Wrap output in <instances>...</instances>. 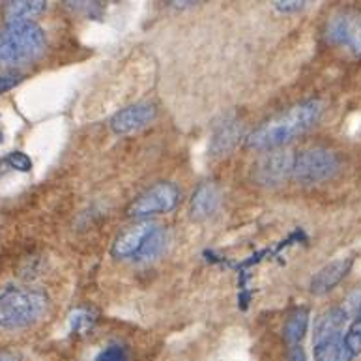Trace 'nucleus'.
<instances>
[{
    "mask_svg": "<svg viewBox=\"0 0 361 361\" xmlns=\"http://www.w3.org/2000/svg\"><path fill=\"white\" fill-rule=\"evenodd\" d=\"M322 103L317 99H307L286 109L274 118L266 120L259 128H255L245 137V146L251 150H275L285 146L286 142L307 133L320 116H322Z\"/></svg>",
    "mask_w": 361,
    "mask_h": 361,
    "instance_id": "1",
    "label": "nucleus"
},
{
    "mask_svg": "<svg viewBox=\"0 0 361 361\" xmlns=\"http://www.w3.org/2000/svg\"><path fill=\"white\" fill-rule=\"evenodd\" d=\"M44 28L34 21L6 23L0 27V68H19L30 64L45 51Z\"/></svg>",
    "mask_w": 361,
    "mask_h": 361,
    "instance_id": "2",
    "label": "nucleus"
},
{
    "mask_svg": "<svg viewBox=\"0 0 361 361\" xmlns=\"http://www.w3.org/2000/svg\"><path fill=\"white\" fill-rule=\"evenodd\" d=\"M47 311V296L36 288L8 286L0 292V329L16 331L32 326Z\"/></svg>",
    "mask_w": 361,
    "mask_h": 361,
    "instance_id": "3",
    "label": "nucleus"
},
{
    "mask_svg": "<svg viewBox=\"0 0 361 361\" xmlns=\"http://www.w3.org/2000/svg\"><path fill=\"white\" fill-rule=\"evenodd\" d=\"M350 317L345 307L324 311L314 322L313 352L317 361H352L345 348V334Z\"/></svg>",
    "mask_w": 361,
    "mask_h": 361,
    "instance_id": "4",
    "label": "nucleus"
},
{
    "mask_svg": "<svg viewBox=\"0 0 361 361\" xmlns=\"http://www.w3.org/2000/svg\"><path fill=\"white\" fill-rule=\"evenodd\" d=\"M339 157L326 148H311L294 157L292 176L305 185L326 182L339 171Z\"/></svg>",
    "mask_w": 361,
    "mask_h": 361,
    "instance_id": "5",
    "label": "nucleus"
},
{
    "mask_svg": "<svg viewBox=\"0 0 361 361\" xmlns=\"http://www.w3.org/2000/svg\"><path fill=\"white\" fill-rule=\"evenodd\" d=\"M180 202V189L171 182H159L139 195L128 208L130 217H150L167 214Z\"/></svg>",
    "mask_w": 361,
    "mask_h": 361,
    "instance_id": "6",
    "label": "nucleus"
},
{
    "mask_svg": "<svg viewBox=\"0 0 361 361\" xmlns=\"http://www.w3.org/2000/svg\"><path fill=\"white\" fill-rule=\"evenodd\" d=\"M326 38L329 44L361 56V10L346 8L334 13L326 27Z\"/></svg>",
    "mask_w": 361,
    "mask_h": 361,
    "instance_id": "7",
    "label": "nucleus"
},
{
    "mask_svg": "<svg viewBox=\"0 0 361 361\" xmlns=\"http://www.w3.org/2000/svg\"><path fill=\"white\" fill-rule=\"evenodd\" d=\"M294 157L286 152H270L257 161L253 171L255 180L260 185H279L292 174Z\"/></svg>",
    "mask_w": 361,
    "mask_h": 361,
    "instance_id": "8",
    "label": "nucleus"
},
{
    "mask_svg": "<svg viewBox=\"0 0 361 361\" xmlns=\"http://www.w3.org/2000/svg\"><path fill=\"white\" fill-rule=\"evenodd\" d=\"M154 231H156V225L146 221V219L128 226L116 236L111 253H113L114 259H135L140 247L145 245L146 238L150 236Z\"/></svg>",
    "mask_w": 361,
    "mask_h": 361,
    "instance_id": "9",
    "label": "nucleus"
},
{
    "mask_svg": "<svg viewBox=\"0 0 361 361\" xmlns=\"http://www.w3.org/2000/svg\"><path fill=\"white\" fill-rule=\"evenodd\" d=\"M156 118V107L152 103H135L130 107L120 109L111 118V130L116 135H128L133 131L145 128Z\"/></svg>",
    "mask_w": 361,
    "mask_h": 361,
    "instance_id": "10",
    "label": "nucleus"
},
{
    "mask_svg": "<svg viewBox=\"0 0 361 361\" xmlns=\"http://www.w3.org/2000/svg\"><path fill=\"white\" fill-rule=\"evenodd\" d=\"M352 262H354L352 259H337L324 266V268H320L311 277V283H309L311 294H314V296H324L329 290H334L335 286L339 285L341 281L348 275V271L352 268Z\"/></svg>",
    "mask_w": 361,
    "mask_h": 361,
    "instance_id": "11",
    "label": "nucleus"
},
{
    "mask_svg": "<svg viewBox=\"0 0 361 361\" xmlns=\"http://www.w3.org/2000/svg\"><path fill=\"white\" fill-rule=\"evenodd\" d=\"M219 204H221V189L212 182L202 183L191 199V217L193 219H206L212 214H216Z\"/></svg>",
    "mask_w": 361,
    "mask_h": 361,
    "instance_id": "12",
    "label": "nucleus"
},
{
    "mask_svg": "<svg viewBox=\"0 0 361 361\" xmlns=\"http://www.w3.org/2000/svg\"><path fill=\"white\" fill-rule=\"evenodd\" d=\"M47 10V2L44 0H21V2H10L4 8L6 23H27L34 17L42 16Z\"/></svg>",
    "mask_w": 361,
    "mask_h": 361,
    "instance_id": "13",
    "label": "nucleus"
},
{
    "mask_svg": "<svg viewBox=\"0 0 361 361\" xmlns=\"http://www.w3.org/2000/svg\"><path fill=\"white\" fill-rule=\"evenodd\" d=\"M242 135L238 122H226V124L219 126L212 137L210 152L214 156H225L226 152H231L236 146L238 139Z\"/></svg>",
    "mask_w": 361,
    "mask_h": 361,
    "instance_id": "14",
    "label": "nucleus"
},
{
    "mask_svg": "<svg viewBox=\"0 0 361 361\" xmlns=\"http://www.w3.org/2000/svg\"><path fill=\"white\" fill-rule=\"evenodd\" d=\"M309 326V311L307 309H298L288 317L285 324V329H283V335H285L286 345L290 346H300L303 335L307 331Z\"/></svg>",
    "mask_w": 361,
    "mask_h": 361,
    "instance_id": "15",
    "label": "nucleus"
},
{
    "mask_svg": "<svg viewBox=\"0 0 361 361\" xmlns=\"http://www.w3.org/2000/svg\"><path fill=\"white\" fill-rule=\"evenodd\" d=\"M345 348L348 352L350 360L354 361L361 354V296L357 300L356 317L350 318L348 328L345 334Z\"/></svg>",
    "mask_w": 361,
    "mask_h": 361,
    "instance_id": "16",
    "label": "nucleus"
},
{
    "mask_svg": "<svg viewBox=\"0 0 361 361\" xmlns=\"http://www.w3.org/2000/svg\"><path fill=\"white\" fill-rule=\"evenodd\" d=\"M165 245H167V234H165V231H161V228H157L156 226V231L146 238L145 245L140 247L139 255H137L135 259L137 260L157 259V257L165 251Z\"/></svg>",
    "mask_w": 361,
    "mask_h": 361,
    "instance_id": "17",
    "label": "nucleus"
},
{
    "mask_svg": "<svg viewBox=\"0 0 361 361\" xmlns=\"http://www.w3.org/2000/svg\"><path fill=\"white\" fill-rule=\"evenodd\" d=\"M70 322L73 331H77V334H85V331H88V329L92 328L94 318H92V313L87 311V309H77V311H73V313L70 314Z\"/></svg>",
    "mask_w": 361,
    "mask_h": 361,
    "instance_id": "18",
    "label": "nucleus"
},
{
    "mask_svg": "<svg viewBox=\"0 0 361 361\" xmlns=\"http://www.w3.org/2000/svg\"><path fill=\"white\" fill-rule=\"evenodd\" d=\"M4 165H8L13 171H19V173H30L32 171V161L27 154L23 152H10L4 159Z\"/></svg>",
    "mask_w": 361,
    "mask_h": 361,
    "instance_id": "19",
    "label": "nucleus"
},
{
    "mask_svg": "<svg viewBox=\"0 0 361 361\" xmlns=\"http://www.w3.org/2000/svg\"><path fill=\"white\" fill-rule=\"evenodd\" d=\"M96 361H128V350L120 345H111L97 354Z\"/></svg>",
    "mask_w": 361,
    "mask_h": 361,
    "instance_id": "20",
    "label": "nucleus"
},
{
    "mask_svg": "<svg viewBox=\"0 0 361 361\" xmlns=\"http://www.w3.org/2000/svg\"><path fill=\"white\" fill-rule=\"evenodd\" d=\"M23 75L21 73H16V71H8V73H0V94L11 90L13 87H17L21 82Z\"/></svg>",
    "mask_w": 361,
    "mask_h": 361,
    "instance_id": "21",
    "label": "nucleus"
},
{
    "mask_svg": "<svg viewBox=\"0 0 361 361\" xmlns=\"http://www.w3.org/2000/svg\"><path fill=\"white\" fill-rule=\"evenodd\" d=\"M307 4V2H274V6L277 8L279 11H283V13H288V11H300L303 8V6Z\"/></svg>",
    "mask_w": 361,
    "mask_h": 361,
    "instance_id": "22",
    "label": "nucleus"
},
{
    "mask_svg": "<svg viewBox=\"0 0 361 361\" xmlns=\"http://www.w3.org/2000/svg\"><path fill=\"white\" fill-rule=\"evenodd\" d=\"M290 361H307V357H305V352H303L302 345L292 346V348H290Z\"/></svg>",
    "mask_w": 361,
    "mask_h": 361,
    "instance_id": "23",
    "label": "nucleus"
},
{
    "mask_svg": "<svg viewBox=\"0 0 361 361\" xmlns=\"http://www.w3.org/2000/svg\"><path fill=\"white\" fill-rule=\"evenodd\" d=\"M0 361H17V357L8 354V352H0Z\"/></svg>",
    "mask_w": 361,
    "mask_h": 361,
    "instance_id": "24",
    "label": "nucleus"
}]
</instances>
